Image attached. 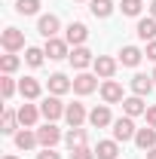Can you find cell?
<instances>
[{
  "instance_id": "31",
  "label": "cell",
  "mask_w": 156,
  "mask_h": 159,
  "mask_svg": "<svg viewBox=\"0 0 156 159\" xmlns=\"http://www.w3.org/2000/svg\"><path fill=\"white\" fill-rule=\"evenodd\" d=\"M119 9H122V16H132V19H135V16H141L144 6H141V0H122Z\"/></svg>"
},
{
  "instance_id": "11",
  "label": "cell",
  "mask_w": 156,
  "mask_h": 159,
  "mask_svg": "<svg viewBox=\"0 0 156 159\" xmlns=\"http://www.w3.org/2000/svg\"><path fill=\"white\" fill-rule=\"evenodd\" d=\"M64 119H67V125H71V129H80V125L89 119V113H86V107H83V104H77V101H74V104H67Z\"/></svg>"
},
{
  "instance_id": "4",
  "label": "cell",
  "mask_w": 156,
  "mask_h": 159,
  "mask_svg": "<svg viewBox=\"0 0 156 159\" xmlns=\"http://www.w3.org/2000/svg\"><path fill=\"white\" fill-rule=\"evenodd\" d=\"M92 67H95V77L113 80V74H117V58H110V55H95Z\"/></svg>"
},
{
  "instance_id": "40",
  "label": "cell",
  "mask_w": 156,
  "mask_h": 159,
  "mask_svg": "<svg viewBox=\"0 0 156 159\" xmlns=\"http://www.w3.org/2000/svg\"><path fill=\"white\" fill-rule=\"evenodd\" d=\"M77 3H86V0H77Z\"/></svg>"
},
{
  "instance_id": "21",
  "label": "cell",
  "mask_w": 156,
  "mask_h": 159,
  "mask_svg": "<svg viewBox=\"0 0 156 159\" xmlns=\"http://www.w3.org/2000/svg\"><path fill=\"white\" fill-rule=\"evenodd\" d=\"M119 156V141H98L95 159H117Z\"/></svg>"
},
{
  "instance_id": "29",
  "label": "cell",
  "mask_w": 156,
  "mask_h": 159,
  "mask_svg": "<svg viewBox=\"0 0 156 159\" xmlns=\"http://www.w3.org/2000/svg\"><path fill=\"white\" fill-rule=\"evenodd\" d=\"M43 58H46V52H43V49H37V46H28V49H25V61H28L31 67H40V64H43Z\"/></svg>"
},
{
  "instance_id": "7",
  "label": "cell",
  "mask_w": 156,
  "mask_h": 159,
  "mask_svg": "<svg viewBox=\"0 0 156 159\" xmlns=\"http://www.w3.org/2000/svg\"><path fill=\"white\" fill-rule=\"evenodd\" d=\"M101 98H104V104H119V101H126L122 86H119L117 80H104V83H101Z\"/></svg>"
},
{
  "instance_id": "33",
  "label": "cell",
  "mask_w": 156,
  "mask_h": 159,
  "mask_svg": "<svg viewBox=\"0 0 156 159\" xmlns=\"http://www.w3.org/2000/svg\"><path fill=\"white\" fill-rule=\"evenodd\" d=\"M37 159H61V156L52 150V147H43V153H37Z\"/></svg>"
},
{
  "instance_id": "22",
  "label": "cell",
  "mask_w": 156,
  "mask_h": 159,
  "mask_svg": "<svg viewBox=\"0 0 156 159\" xmlns=\"http://www.w3.org/2000/svg\"><path fill=\"white\" fill-rule=\"evenodd\" d=\"M144 58V52L138 49V46H122V52H119V61L126 64V67H138Z\"/></svg>"
},
{
  "instance_id": "1",
  "label": "cell",
  "mask_w": 156,
  "mask_h": 159,
  "mask_svg": "<svg viewBox=\"0 0 156 159\" xmlns=\"http://www.w3.org/2000/svg\"><path fill=\"white\" fill-rule=\"evenodd\" d=\"M64 110H67V104H61L58 95H49V98L40 101V113L46 116V122H55V119L64 116Z\"/></svg>"
},
{
  "instance_id": "32",
  "label": "cell",
  "mask_w": 156,
  "mask_h": 159,
  "mask_svg": "<svg viewBox=\"0 0 156 159\" xmlns=\"http://www.w3.org/2000/svg\"><path fill=\"white\" fill-rule=\"evenodd\" d=\"M71 159H95V150H89V147H77V150H71Z\"/></svg>"
},
{
  "instance_id": "27",
  "label": "cell",
  "mask_w": 156,
  "mask_h": 159,
  "mask_svg": "<svg viewBox=\"0 0 156 159\" xmlns=\"http://www.w3.org/2000/svg\"><path fill=\"white\" fill-rule=\"evenodd\" d=\"M16 12H19V16H37L40 12V0H16Z\"/></svg>"
},
{
  "instance_id": "5",
  "label": "cell",
  "mask_w": 156,
  "mask_h": 159,
  "mask_svg": "<svg viewBox=\"0 0 156 159\" xmlns=\"http://www.w3.org/2000/svg\"><path fill=\"white\" fill-rule=\"evenodd\" d=\"M95 89H98V77H95V74L80 70L77 77H74V92H77V95H92Z\"/></svg>"
},
{
  "instance_id": "14",
  "label": "cell",
  "mask_w": 156,
  "mask_h": 159,
  "mask_svg": "<svg viewBox=\"0 0 156 159\" xmlns=\"http://www.w3.org/2000/svg\"><path fill=\"white\" fill-rule=\"evenodd\" d=\"M74 89V80H67L64 74H52L49 77V95H67Z\"/></svg>"
},
{
  "instance_id": "15",
  "label": "cell",
  "mask_w": 156,
  "mask_h": 159,
  "mask_svg": "<svg viewBox=\"0 0 156 159\" xmlns=\"http://www.w3.org/2000/svg\"><path fill=\"white\" fill-rule=\"evenodd\" d=\"M153 77H147V74H135V77H132V92H135L138 98H144V95H150V92H153Z\"/></svg>"
},
{
  "instance_id": "23",
  "label": "cell",
  "mask_w": 156,
  "mask_h": 159,
  "mask_svg": "<svg viewBox=\"0 0 156 159\" xmlns=\"http://www.w3.org/2000/svg\"><path fill=\"white\" fill-rule=\"evenodd\" d=\"M40 141H37V132H31V129H21V132H16V147L19 150H34Z\"/></svg>"
},
{
  "instance_id": "28",
  "label": "cell",
  "mask_w": 156,
  "mask_h": 159,
  "mask_svg": "<svg viewBox=\"0 0 156 159\" xmlns=\"http://www.w3.org/2000/svg\"><path fill=\"white\" fill-rule=\"evenodd\" d=\"M64 141H67V147H71V150L86 147V132H83V129H71V132L64 135Z\"/></svg>"
},
{
  "instance_id": "8",
  "label": "cell",
  "mask_w": 156,
  "mask_h": 159,
  "mask_svg": "<svg viewBox=\"0 0 156 159\" xmlns=\"http://www.w3.org/2000/svg\"><path fill=\"white\" fill-rule=\"evenodd\" d=\"M37 141H40V147H55L61 141V129L55 122H46L43 129H37Z\"/></svg>"
},
{
  "instance_id": "36",
  "label": "cell",
  "mask_w": 156,
  "mask_h": 159,
  "mask_svg": "<svg viewBox=\"0 0 156 159\" xmlns=\"http://www.w3.org/2000/svg\"><path fill=\"white\" fill-rule=\"evenodd\" d=\"M144 156H147V159H156V147H153V150H147Z\"/></svg>"
},
{
  "instance_id": "18",
  "label": "cell",
  "mask_w": 156,
  "mask_h": 159,
  "mask_svg": "<svg viewBox=\"0 0 156 159\" xmlns=\"http://www.w3.org/2000/svg\"><path fill=\"white\" fill-rule=\"evenodd\" d=\"M135 34H138V40H144V43L156 40V19H153V16L141 19V21H138V28H135Z\"/></svg>"
},
{
  "instance_id": "25",
  "label": "cell",
  "mask_w": 156,
  "mask_h": 159,
  "mask_svg": "<svg viewBox=\"0 0 156 159\" xmlns=\"http://www.w3.org/2000/svg\"><path fill=\"white\" fill-rule=\"evenodd\" d=\"M16 122H19V110H9V107H6V110H3V129H0V132H3V135H16Z\"/></svg>"
},
{
  "instance_id": "16",
  "label": "cell",
  "mask_w": 156,
  "mask_h": 159,
  "mask_svg": "<svg viewBox=\"0 0 156 159\" xmlns=\"http://www.w3.org/2000/svg\"><path fill=\"white\" fill-rule=\"evenodd\" d=\"M19 92H21V98H25V101H34V98H40L43 86H40V80H34V77H25V80L19 83Z\"/></svg>"
},
{
  "instance_id": "38",
  "label": "cell",
  "mask_w": 156,
  "mask_h": 159,
  "mask_svg": "<svg viewBox=\"0 0 156 159\" xmlns=\"http://www.w3.org/2000/svg\"><path fill=\"white\" fill-rule=\"evenodd\" d=\"M150 77H153V83H156V67H153V74H150Z\"/></svg>"
},
{
  "instance_id": "20",
  "label": "cell",
  "mask_w": 156,
  "mask_h": 159,
  "mask_svg": "<svg viewBox=\"0 0 156 159\" xmlns=\"http://www.w3.org/2000/svg\"><path fill=\"white\" fill-rule=\"evenodd\" d=\"M122 113L126 116H141V113H147V104H144V98H138V95H132V98L122 101Z\"/></svg>"
},
{
  "instance_id": "39",
  "label": "cell",
  "mask_w": 156,
  "mask_h": 159,
  "mask_svg": "<svg viewBox=\"0 0 156 159\" xmlns=\"http://www.w3.org/2000/svg\"><path fill=\"white\" fill-rule=\"evenodd\" d=\"M3 159H19V156H3Z\"/></svg>"
},
{
  "instance_id": "10",
  "label": "cell",
  "mask_w": 156,
  "mask_h": 159,
  "mask_svg": "<svg viewBox=\"0 0 156 159\" xmlns=\"http://www.w3.org/2000/svg\"><path fill=\"white\" fill-rule=\"evenodd\" d=\"M89 122L95 125V129H104V125H113V116H110V107L107 104H98L89 110Z\"/></svg>"
},
{
  "instance_id": "30",
  "label": "cell",
  "mask_w": 156,
  "mask_h": 159,
  "mask_svg": "<svg viewBox=\"0 0 156 159\" xmlns=\"http://www.w3.org/2000/svg\"><path fill=\"white\" fill-rule=\"evenodd\" d=\"M0 95H3L6 101L16 95V83H12V77H9V74H3V77H0Z\"/></svg>"
},
{
  "instance_id": "19",
  "label": "cell",
  "mask_w": 156,
  "mask_h": 159,
  "mask_svg": "<svg viewBox=\"0 0 156 159\" xmlns=\"http://www.w3.org/2000/svg\"><path fill=\"white\" fill-rule=\"evenodd\" d=\"M135 144L144 150V153H147V150H153V147H156V129H153V125H147V129H138Z\"/></svg>"
},
{
  "instance_id": "6",
  "label": "cell",
  "mask_w": 156,
  "mask_h": 159,
  "mask_svg": "<svg viewBox=\"0 0 156 159\" xmlns=\"http://www.w3.org/2000/svg\"><path fill=\"white\" fill-rule=\"evenodd\" d=\"M67 40H58V37H52V40H46V46H43V52L49 55V61H61V58H67L71 52H67Z\"/></svg>"
},
{
  "instance_id": "26",
  "label": "cell",
  "mask_w": 156,
  "mask_h": 159,
  "mask_svg": "<svg viewBox=\"0 0 156 159\" xmlns=\"http://www.w3.org/2000/svg\"><path fill=\"white\" fill-rule=\"evenodd\" d=\"M21 58L16 55V52H6V55H0V70L3 74H12V70H19Z\"/></svg>"
},
{
  "instance_id": "2",
  "label": "cell",
  "mask_w": 156,
  "mask_h": 159,
  "mask_svg": "<svg viewBox=\"0 0 156 159\" xmlns=\"http://www.w3.org/2000/svg\"><path fill=\"white\" fill-rule=\"evenodd\" d=\"M135 135H138V129H135V119L132 116H119V119H113V141H135Z\"/></svg>"
},
{
  "instance_id": "37",
  "label": "cell",
  "mask_w": 156,
  "mask_h": 159,
  "mask_svg": "<svg viewBox=\"0 0 156 159\" xmlns=\"http://www.w3.org/2000/svg\"><path fill=\"white\" fill-rule=\"evenodd\" d=\"M150 16H153V19H156V0H153V3H150Z\"/></svg>"
},
{
  "instance_id": "24",
  "label": "cell",
  "mask_w": 156,
  "mask_h": 159,
  "mask_svg": "<svg viewBox=\"0 0 156 159\" xmlns=\"http://www.w3.org/2000/svg\"><path fill=\"white\" fill-rule=\"evenodd\" d=\"M89 9L95 19H107L113 12V0H89Z\"/></svg>"
},
{
  "instance_id": "13",
  "label": "cell",
  "mask_w": 156,
  "mask_h": 159,
  "mask_svg": "<svg viewBox=\"0 0 156 159\" xmlns=\"http://www.w3.org/2000/svg\"><path fill=\"white\" fill-rule=\"evenodd\" d=\"M67 58H71V64H74L77 70H86V67H89V64L95 61V55H92V52H89L86 46H74V52H71Z\"/></svg>"
},
{
  "instance_id": "12",
  "label": "cell",
  "mask_w": 156,
  "mask_h": 159,
  "mask_svg": "<svg viewBox=\"0 0 156 159\" xmlns=\"http://www.w3.org/2000/svg\"><path fill=\"white\" fill-rule=\"evenodd\" d=\"M58 28H61V21H58V16H40V21H37V31L43 34L46 40H52L55 34H58Z\"/></svg>"
},
{
  "instance_id": "9",
  "label": "cell",
  "mask_w": 156,
  "mask_h": 159,
  "mask_svg": "<svg viewBox=\"0 0 156 159\" xmlns=\"http://www.w3.org/2000/svg\"><path fill=\"white\" fill-rule=\"evenodd\" d=\"M86 37H89V28H86L83 21H71V25H67V31H64V40H67L71 46H83Z\"/></svg>"
},
{
  "instance_id": "35",
  "label": "cell",
  "mask_w": 156,
  "mask_h": 159,
  "mask_svg": "<svg viewBox=\"0 0 156 159\" xmlns=\"http://www.w3.org/2000/svg\"><path fill=\"white\" fill-rule=\"evenodd\" d=\"M144 116H147V125H153V129H156V104H153V107H147Z\"/></svg>"
},
{
  "instance_id": "34",
  "label": "cell",
  "mask_w": 156,
  "mask_h": 159,
  "mask_svg": "<svg viewBox=\"0 0 156 159\" xmlns=\"http://www.w3.org/2000/svg\"><path fill=\"white\" fill-rule=\"evenodd\" d=\"M144 55H147L150 61H156V40H150V43H147V49H144Z\"/></svg>"
},
{
  "instance_id": "17",
  "label": "cell",
  "mask_w": 156,
  "mask_h": 159,
  "mask_svg": "<svg viewBox=\"0 0 156 159\" xmlns=\"http://www.w3.org/2000/svg\"><path fill=\"white\" fill-rule=\"evenodd\" d=\"M40 116H43V113H40V107H34V104H21L19 107V122L25 129H34Z\"/></svg>"
},
{
  "instance_id": "3",
  "label": "cell",
  "mask_w": 156,
  "mask_h": 159,
  "mask_svg": "<svg viewBox=\"0 0 156 159\" xmlns=\"http://www.w3.org/2000/svg\"><path fill=\"white\" fill-rule=\"evenodd\" d=\"M0 46L6 52H19V49H25V34H21L19 28H6L0 34Z\"/></svg>"
}]
</instances>
